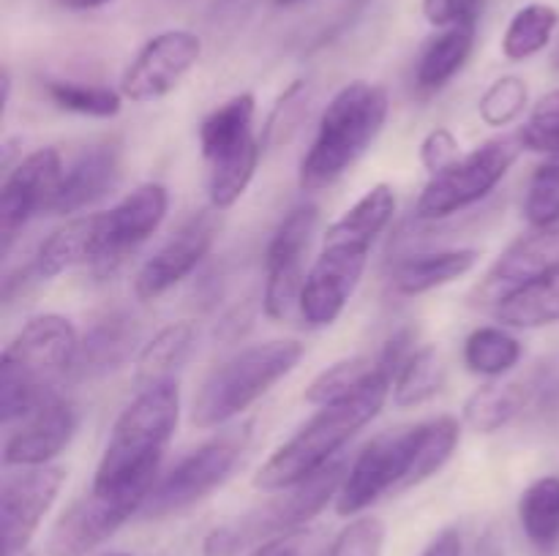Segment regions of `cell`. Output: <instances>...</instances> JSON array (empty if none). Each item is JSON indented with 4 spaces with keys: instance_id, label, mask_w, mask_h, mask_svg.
I'll use <instances>...</instances> for the list:
<instances>
[{
    "instance_id": "obj_32",
    "label": "cell",
    "mask_w": 559,
    "mask_h": 556,
    "mask_svg": "<svg viewBox=\"0 0 559 556\" xmlns=\"http://www.w3.org/2000/svg\"><path fill=\"white\" fill-rule=\"evenodd\" d=\"M522 360V343L506 327H478L464 341V365L480 376H502Z\"/></svg>"
},
{
    "instance_id": "obj_16",
    "label": "cell",
    "mask_w": 559,
    "mask_h": 556,
    "mask_svg": "<svg viewBox=\"0 0 559 556\" xmlns=\"http://www.w3.org/2000/svg\"><path fill=\"white\" fill-rule=\"evenodd\" d=\"M63 178V158L55 147L33 150L5 174L0 189V240L3 254H9L11 243L22 232L27 221L38 213L49 210L55 191Z\"/></svg>"
},
{
    "instance_id": "obj_3",
    "label": "cell",
    "mask_w": 559,
    "mask_h": 556,
    "mask_svg": "<svg viewBox=\"0 0 559 556\" xmlns=\"http://www.w3.org/2000/svg\"><path fill=\"white\" fill-rule=\"evenodd\" d=\"M180 387L175 379L142 387L120 412L102 452L93 491L98 494L147 496L158 480L164 450L178 428Z\"/></svg>"
},
{
    "instance_id": "obj_2",
    "label": "cell",
    "mask_w": 559,
    "mask_h": 556,
    "mask_svg": "<svg viewBox=\"0 0 559 556\" xmlns=\"http://www.w3.org/2000/svg\"><path fill=\"white\" fill-rule=\"evenodd\" d=\"M459 420L440 414L409 428L385 431L358 452L336 496L338 516H358L391 491H407L440 472L459 445Z\"/></svg>"
},
{
    "instance_id": "obj_18",
    "label": "cell",
    "mask_w": 559,
    "mask_h": 556,
    "mask_svg": "<svg viewBox=\"0 0 559 556\" xmlns=\"http://www.w3.org/2000/svg\"><path fill=\"white\" fill-rule=\"evenodd\" d=\"M216 232V213L202 210L197 213L194 218H189L162 249L153 251V256H147V259L142 262V267L134 276L136 300L147 303V300L162 298V294L169 292L175 283H180L186 276H191L194 267L200 265L207 256V251L213 249Z\"/></svg>"
},
{
    "instance_id": "obj_31",
    "label": "cell",
    "mask_w": 559,
    "mask_h": 556,
    "mask_svg": "<svg viewBox=\"0 0 559 556\" xmlns=\"http://www.w3.org/2000/svg\"><path fill=\"white\" fill-rule=\"evenodd\" d=\"M559 25V11L549 3H527L513 14L502 36V55L513 63L527 60L549 47Z\"/></svg>"
},
{
    "instance_id": "obj_28",
    "label": "cell",
    "mask_w": 559,
    "mask_h": 556,
    "mask_svg": "<svg viewBox=\"0 0 559 556\" xmlns=\"http://www.w3.org/2000/svg\"><path fill=\"white\" fill-rule=\"evenodd\" d=\"M519 523L530 545L549 554L559 540V478H538L519 499Z\"/></svg>"
},
{
    "instance_id": "obj_23",
    "label": "cell",
    "mask_w": 559,
    "mask_h": 556,
    "mask_svg": "<svg viewBox=\"0 0 559 556\" xmlns=\"http://www.w3.org/2000/svg\"><path fill=\"white\" fill-rule=\"evenodd\" d=\"M478 259L480 254L475 249H448L407 256L393 270V287H396L399 294L418 298V294H426L431 289L445 287V283L467 276L478 265Z\"/></svg>"
},
{
    "instance_id": "obj_44",
    "label": "cell",
    "mask_w": 559,
    "mask_h": 556,
    "mask_svg": "<svg viewBox=\"0 0 559 556\" xmlns=\"http://www.w3.org/2000/svg\"><path fill=\"white\" fill-rule=\"evenodd\" d=\"M306 3V0H276V5H284V9H293V5Z\"/></svg>"
},
{
    "instance_id": "obj_1",
    "label": "cell",
    "mask_w": 559,
    "mask_h": 556,
    "mask_svg": "<svg viewBox=\"0 0 559 556\" xmlns=\"http://www.w3.org/2000/svg\"><path fill=\"white\" fill-rule=\"evenodd\" d=\"M396 210V194L388 183H377L328 227L322 251L306 273L300 292V314L314 330L333 325L347 309L364 278L377 238L385 232Z\"/></svg>"
},
{
    "instance_id": "obj_15",
    "label": "cell",
    "mask_w": 559,
    "mask_h": 556,
    "mask_svg": "<svg viewBox=\"0 0 559 556\" xmlns=\"http://www.w3.org/2000/svg\"><path fill=\"white\" fill-rule=\"evenodd\" d=\"M25 472L11 474L0 488V518H3L5 556H22L36 537L44 516L58 499L66 483V469L44 463V467H22Z\"/></svg>"
},
{
    "instance_id": "obj_17",
    "label": "cell",
    "mask_w": 559,
    "mask_h": 556,
    "mask_svg": "<svg viewBox=\"0 0 559 556\" xmlns=\"http://www.w3.org/2000/svg\"><path fill=\"white\" fill-rule=\"evenodd\" d=\"M555 265H559V221L549 227H530L486 270L484 281L475 287V305L497 309L502 300Z\"/></svg>"
},
{
    "instance_id": "obj_21",
    "label": "cell",
    "mask_w": 559,
    "mask_h": 556,
    "mask_svg": "<svg viewBox=\"0 0 559 556\" xmlns=\"http://www.w3.org/2000/svg\"><path fill=\"white\" fill-rule=\"evenodd\" d=\"M169 210V194L162 183H142L115 207L104 210L107 227V262L123 259V254L145 243Z\"/></svg>"
},
{
    "instance_id": "obj_11",
    "label": "cell",
    "mask_w": 559,
    "mask_h": 556,
    "mask_svg": "<svg viewBox=\"0 0 559 556\" xmlns=\"http://www.w3.org/2000/svg\"><path fill=\"white\" fill-rule=\"evenodd\" d=\"M249 425L227 431V434L205 442L186 458H180L167 474L156 480L140 516L147 518V521L175 516V512L189 510L191 505L213 494L238 467L240 456L249 445Z\"/></svg>"
},
{
    "instance_id": "obj_45",
    "label": "cell",
    "mask_w": 559,
    "mask_h": 556,
    "mask_svg": "<svg viewBox=\"0 0 559 556\" xmlns=\"http://www.w3.org/2000/svg\"><path fill=\"white\" fill-rule=\"evenodd\" d=\"M555 65L559 69V52H557V58H555Z\"/></svg>"
},
{
    "instance_id": "obj_42",
    "label": "cell",
    "mask_w": 559,
    "mask_h": 556,
    "mask_svg": "<svg viewBox=\"0 0 559 556\" xmlns=\"http://www.w3.org/2000/svg\"><path fill=\"white\" fill-rule=\"evenodd\" d=\"M420 556H464L462 534H459L456 529H442V532L426 545Z\"/></svg>"
},
{
    "instance_id": "obj_7",
    "label": "cell",
    "mask_w": 559,
    "mask_h": 556,
    "mask_svg": "<svg viewBox=\"0 0 559 556\" xmlns=\"http://www.w3.org/2000/svg\"><path fill=\"white\" fill-rule=\"evenodd\" d=\"M304 354L306 347L295 338H276L240 349L202 382L191 403V425L202 431L218 428L243 414L257 398L295 371Z\"/></svg>"
},
{
    "instance_id": "obj_38",
    "label": "cell",
    "mask_w": 559,
    "mask_h": 556,
    "mask_svg": "<svg viewBox=\"0 0 559 556\" xmlns=\"http://www.w3.org/2000/svg\"><path fill=\"white\" fill-rule=\"evenodd\" d=\"M385 521L377 516L355 518L336 534L325 556H382L385 548Z\"/></svg>"
},
{
    "instance_id": "obj_6",
    "label": "cell",
    "mask_w": 559,
    "mask_h": 556,
    "mask_svg": "<svg viewBox=\"0 0 559 556\" xmlns=\"http://www.w3.org/2000/svg\"><path fill=\"white\" fill-rule=\"evenodd\" d=\"M388 93L374 82L344 85L322 112L317 136L298 169L304 191H322L336 183L380 136L388 120Z\"/></svg>"
},
{
    "instance_id": "obj_41",
    "label": "cell",
    "mask_w": 559,
    "mask_h": 556,
    "mask_svg": "<svg viewBox=\"0 0 559 556\" xmlns=\"http://www.w3.org/2000/svg\"><path fill=\"white\" fill-rule=\"evenodd\" d=\"M484 0H424V16L435 27H453L478 20Z\"/></svg>"
},
{
    "instance_id": "obj_26",
    "label": "cell",
    "mask_w": 559,
    "mask_h": 556,
    "mask_svg": "<svg viewBox=\"0 0 559 556\" xmlns=\"http://www.w3.org/2000/svg\"><path fill=\"white\" fill-rule=\"evenodd\" d=\"M197 347V327L194 322H173L162 327L136 358V387H151L156 382L175 379V371L183 368L186 360L191 358Z\"/></svg>"
},
{
    "instance_id": "obj_37",
    "label": "cell",
    "mask_w": 559,
    "mask_h": 556,
    "mask_svg": "<svg viewBox=\"0 0 559 556\" xmlns=\"http://www.w3.org/2000/svg\"><path fill=\"white\" fill-rule=\"evenodd\" d=\"M519 140H522L524 150L557 156L559 153V87L538 98V104L533 107L530 118L524 120V125L519 129Z\"/></svg>"
},
{
    "instance_id": "obj_27",
    "label": "cell",
    "mask_w": 559,
    "mask_h": 556,
    "mask_svg": "<svg viewBox=\"0 0 559 556\" xmlns=\"http://www.w3.org/2000/svg\"><path fill=\"white\" fill-rule=\"evenodd\" d=\"M495 316L506 327H519V330L559 322V265L502 300L495 309Z\"/></svg>"
},
{
    "instance_id": "obj_46",
    "label": "cell",
    "mask_w": 559,
    "mask_h": 556,
    "mask_svg": "<svg viewBox=\"0 0 559 556\" xmlns=\"http://www.w3.org/2000/svg\"><path fill=\"white\" fill-rule=\"evenodd\" d=\"M109 556H131V554H109Z\"/></svg>"
},
{
    "instance_id": "obj_4",
    "label": "cell",
    "mask_w": 559,
    "mask_h": 556,
    "mask_svg": "<svg viewBox=\"0 0 559 556\" xmlns=\"http://www.w3.org/2000/svg\"><path fill=\"white\" fill-rule=\"evenodd\" d=\"M393 365L377 354V371L349 396L325 403L320 412L289 436L257 472L254 485L262 491H282L320 472L325 463L342 456V447L382 412L393 390Z\"/></svg>"
},
{
    "instance_id": "obj_34",
    "label": "cell",
    "mask_w": 559,
    "mask_h": 556,
    "mask_svg": "<svg viewBox=\"0 0 559 556\" xmlns=\"http://www.w3.org/2000/svg\"><path fill=\"white\" fill-rule=\"evenodd\" d=\"M47 96L52 98L55 107L87 114V118H115L123 107V93L104 85H82V82H47Z\"/></svg>"
},
{
    "instance_id": "obj_35",
    "label": "cell",
    "mask_w": 559,
    "mask_h": 556,
    "mask_svg": "<svg viewBox=\"0 0 559 556\" xmlns=\"http://www.w3.org/2000/svg\"><path fill=\"white\" fill-rule=\"evenodd\" d=\"M530 98V87L522 76H500V80L491 82L484 90L478 101V114L486 125L491 129H502V125H511L513 120H519V114L524 112Z\"/></svg>"
},
{
    "instance_id": "obj_33",
    "label": "cell",
    "mask_w": 559,
    "mask_h": 556,
    "mask_svg": "<svg viewBox=\"0 0 559 556\" xmlns=\"http://www.w3.org/2000/svg\"><path fill=\"white\" fill-rule=\"evenodd\" d=\"M377 371V358H347L338 360V363L328 365L325 371L311 379V385L306 387L304 398L314 407H325V403L338 401V398L349 396V392L358 390L366 379Z\"/></svg>"
},
{
    "instance_id": "obj_39",
    "label": "cell",
    "mask_w": 559,
    "mask_h": 556,
    "mask_svg": "<svg viewBox=\"0 0 559 556\" xmlns=\"http://www.w3.org/2000/svg\"><path fill=\"white\" fill-rule=\"evenodd\" d=\"M328 532L322 527H298L254 545L249 556H325Z\"/></svg>"
},
{
    "instance_id": "obj_43",
    "label": "cell",
    "mask_w": 559,
    "mask_h": 556,
    "mask_svg": "<svg viewBox=\"0 0 559 556\" xmlns=\"http://www.w3.org/2000/svg\"><path fill=\"white\" fill-rule=\"evenodd\" d=\"M58 3L69 11H91V9H102V5L112 3V0H58Z\"/></svg>"
},
{
    "instance_id": "obj_25",
    "label": "cell",
    "mask_w": 559,
    "mask_h": 556,
    "mask_svg": "<svg viewBox=\"0 0 559 556\" xmlns=\"http://www.w3.org/2000/svg\"><path fill=\"white\" fill-rule=\"evenodd\" d=\"M473 47L475 22H464V25H453L437 33L420 52L418 65H415V85L424 93L445 87L464 69V63L473 55Z\"/></svg>"
},
{
    "instance_id": "obj_24",
    "label": "cell",
    "mask_w": 559,
    "mask_h": 556,
    "mask_svg": "<svg viewBox=\"0 0 559 556\" xmlns=\"http://www.w3.org/2000/svg\"><path fill=\"white\" fill-rule=\"evenodd\" d=\"M136 341H140V325L134 316L115 311L107 319L96 322L85 338H80L74 365H80L82 374L87 376L112 371L131 358Z\"/></svg>"
},
{
    "instance_id": "obj_40",
    "label": "cell",
    "mask_w": 559,
    "mask_h": 556,
    "mask_svg": "<svg viewBox=\"0 0 559 556\" xmlns=\"http://www.w3.org/2000/svg\"><path fill=\"white\" fill-rule=\"evenodd\" d=\"M462 158V150H459V140L453 136L451 129L445 125H437L420 142V164L429 169L431 174L442 172V169L451 167L453 161Z\"/></svg>"
},
{
    "instance_id": "obj_12",
    "label": "cell",
    "mask_w": 559,
    "mask_h": 556,
    "mask_svg": "<svg viewBox=\"0 0 559 556\" xmlns=\"http://www.w3.org/2000/svg\"><path fill=\"white\" fill-rule=\"evenodd\" d=\"M320 207L314 202L293 207L265 251V292H262V309L271 319H287L295 303H300L306 273L304 262L309 254L311 238H314Z\"/></svg>"
},
{
    "instance_id": "obj_36",
    "label": "cell",
    "mask_w": 559,
    "mask_h": 556,
    "mask_svg": "<svg viewBox=\"0 0 559 556\" xmlns=\"http://www.w3.org/2000/svg\"><path fill=\"white\" fill-rule=\"evenodd\" d=\"M524 218L530 227H549L559 221V153L535 169L524 200Z\"/></svg>"
},
{
    "instance_id": "obj_9",
    "label": "cell",
    "mask_w": 559,
    "mask_h": 556,
    "mask_svg": "<svg viewBox=\"0 0 559 556\" xmlns=\"http://www.w3.org/2000/svg\"><path fill=\"white\" fill-rule=\"evenodd\" d=\"M254 93H238L202 120L200 147L207 161V196L213 210L233 207L254 180L262 156V142L254 134Z\"/></svg>"
},
{
    "instance_id": "obj_19",
    "label": "cell",
    "mask_w": 559,
    "mask_h": 556,
    "mask_svg": "<svg viewBox=\"0 0 559 556\" xmlns=\"http://www.w3.org/2000/svg\"><path fill=\"white\" fill-rule=\"evenodd\" d=\"M76 425H80V414L74 403L52 396L36 412L27 414L25 423L5 439L3 463L5 467H44L69 447Z\"/></svg>"
},
{
    "instance_id": "obj_29",
    "label": "cell",
    "mask_w": 559,
    "mask_h": 556,
    "mask_svg": "<svg viewBox=\"0 0 559 556\" xmlns=\"http://www.w3.org/2000/svg\"><path fill=\"white\" fill-rule=\"evenodd\" d=\"M527 403V387L519 382H489L478 387L464 403V423L478 434L506 428Z\"/></svg>"
},
{
    "instance_id": "obj_20",
    "label": "cell",
    "mask_w": 559,
    "mask_h": 556,
    "mask_svg": "<svg viewBox=\"0 0 559 556\" xmlns=\"http://www.w3.org/2000/svg\"><path fill=\"white\" fill-rule=\"evenodd\" d=\"M104 262H107V227H104V213H93V216L71 218L55 229L33 256L31 273L33 278L47 281L71 267L104 265Z\"/></svg>"
},
{
    "instance_id": "obj_13",
    "label": "cell",
    "mask_w": 559,
    "mask_h": 556,
    "mask_svg": "<svg viewBox=\"0 0 559 556\" xmlns=\"http://www.w3.org/2000/svg\"><path fill=\"white\" fill-rule=\"evenodd\" d=\"M147 496L140 494H98L87 491L71 501L55 521L47 540L49 556H87L98 545L107 543L134 512L142 510Z\"/></svg>"
},
{
    "instance_id": "obj_14",
    "label": "cell",
    "mask_w": 559,
    "mask_h": 556,
    "mask_svg": "<svg viewBox=\"0 0 559 556\" xmlns=\"http://www.w3.org/2000/svg\"><path fill=\"white\" fill-rule=\"evenodd\" d=\"M202 41L191 31H164L134 55L120 76V93L134 104H151L173 93L197 65Z\"/></svg>"
},
{
    "instance_id": "obj_22",
    "label": "cell",
    "mask_w": 559,
    "mask_h": 556,
    "mask_svg": "<svg viewBox=\"0 0 559 556\" xmlns=\"http://www.w3.org/2000/svg\"><path fill=\"white\" fill-rule=\"evenodd\" d=\"M120 180V150L115 145H93L82 150L63 169L49 210L52 216H71L82 207L107 196Z\"/></svg>"
},
{
    "instance_id": "obj_10",
    "label": "cell",
    "mask_w": 559,
    "mask_h": 556,
    "mask_svg": "<svg viewBox=\"0 0 559 556\" xmlns=\"http://www.w3.org/2000/svg\"><path fill=\"white\" fill-rule=\"evenodd\" d=\"M522 150L524 145L519 134H502L484 142L473 153L453 161L448 169L431 174V180L418 196L415 216L424 218V221H437V218L453 216V213H462L464 207L480 202L511 172Z\"/></svg>"
},
{
    "instance_id": "obj_8",
    "label": "cell",
    "mask_w": 559,
    "mask_h": 556,
    "mask_svg": "<svg viewBox=\"0 0 559 556\" xmlns=\"http://www.w3.org/2000/svg\"><path fill=\"white\" fill-rule=\"evenodd\" d=\"M347 472L349 461L338 456L331 463H325L320 472L309 474L289 488L276 491L278 496H273L257 510L213 529L202 543V556H240L249 545H260L262 540L306 527L311 518L325 510L328 501L336 499Z\"/></svg>"
},
{
    "instance_id": "obj_30",
    "label": "cell",
    "mask_w": 559,
    "mask_h": 556,
    "mask_svg": "<svg viewBox=\"0 0 559 556\" xmlns=\"http://www.w3.org/2000/svg\"><path fill=\"white\" fill-rule=\"evenodd\" d=\"M445 387V363L435 347H420L404 360L393 376V403L399 409H413L431 401Z\"/></svg>"
},
{
    "instance_id": "obj_5",
    "label": "cell",
    "mask_w": 559,
    "mask_h": 556,
    "mask_svg": "<svg viewBox=\"0 0 559 556\" xmlns=\"http://www.w3.org/2000/svg\"><path fill=\"white\" fill-rule=\"evenodd\" d=\"M80 336L71 319L38 314L22 325L0 358V420H25L52 398V385L74 365Z\"/></svg>"
}]
</instances>
